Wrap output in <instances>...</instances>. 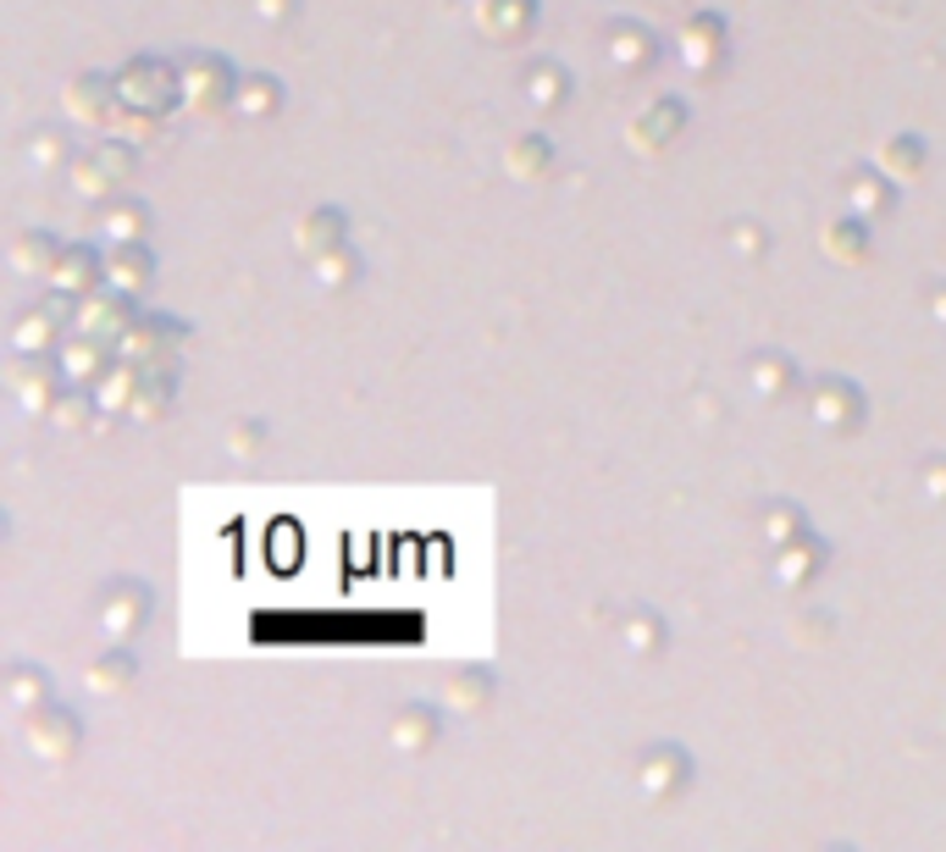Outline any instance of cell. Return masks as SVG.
I'll list each match as a JSON object with an SVG mask.
<instances>
[{"instance_id":"1","label":"cell","mask_w":946,"mask_h":852,"mask_svg":"<svg viewBox=\"0 0 946 852\" xmlns=\"http://www.w3.org/2000/svg\"><path fill=\"white\" fill-rule=\"evenodd\" d=\"M117 90H122V106H133L139 117H161V111H172L178 106V95H184V72H172L166 61H133L122 78H117Z\"/></svg>"},{"instance_id":"2","label":"cell","mask_w":946,"mask_h":852,"mask_svg":"<svg viewBox=\"0 0 946 852\" xmlns=\"http://www.w3.org/2000/svg\"><path fill=\"white\" fill-rule=\"evenodd\" d=\"M128 178H133V150H128V144H95L90 155L72 166L78 194H111V189H122Z\"/></svg>"},{"instance_id":"3","label":"cell","mask_w":946,"mask_h":852,"mask_svg":"<svg viewBox=\"0 0 946 852\" xmlns=\"http://www.w3.org/2000/svg\"><path fill=\"white\" fill-rule=\"evenodd\" d=\"M184 100L194 111H222L233 100V72L216 56H189L184 61Z\"/></svg>"},{"instance_id":"4","label":"cell","mask_w":946,"mask_h":852,"mask_svg":"<svg viewBox=\"0 0 946 852\" xmlns=\"http://www.w3.org/2000/svg\"><path fill=\"white\" fill-rule=\"evenodd\" d=\"M78 327L90 332V338H122L128 327H133V316H128V294L122 288H95V294H83V305H78Z\"/></svg>"},{"instance_id":"5","label":"cell","mask_w":946,"mask_h":852,"mask_svg":"<svg viewBox=\"0 0 946 852\" xmlns=\"http://www.w3.org/2000/svg\"><path fill=\"white\" fill-rule=\"evenodd\" d=\"M117 100H122V90H117L111 78H100V72H83V78L67 83V111L78 122H111L117 117Z\"/></svg>"},{"instance_id":"6","label":"cell","mask_w":946,"mask_h":852,"mask_svg":"<svg viewBox=\"0 0 946 852\" xmlns=\"http://www.w3.org/2000/svg\"><path fill=\"white\" fill-rule=\"evenodd\" d=\"M122 355L128 360H144V366H166L172 360V350H178V327L172 321H161V316H144V321H133L122 338Z\"/></svg>"},{"instance_id":"7","label":"cell","mask_w":946,"mask_h":852,"mask_svg":"<svg viewBox=\"0 0 946 852\" xmlns=\"http://www.w3.org/2000/svg\"><path fill=\"white\" fill-rule=\"evenodd\" d=\"M61 371L67 366H45L39 355H23L12 366V393L28 404V410H56L61 404Z\"/></svg>"},{"instance_id":"8","label":"cell","mask_w":946,"mask_h":852,"mask_svg":"<svg viewBox=\"0 0 946 852\" xmlns=\"http://www.w3.org/2000/svg\"><path fill=\"white\" fill-rule=\"evenodd\" d=\"M28 747L39 753V758H67L72 747H78V720L67 714V709H34V720H28Z\"/></svg>"},{"instance_id":"9","label":"cell","mask_w":946,"mask_h":852,"mask_svg":"<svg viewBox=\"0 0 946 852\" xmlns=\"http://www.w3.org/2000/svg\"><path fill=\"white\" fill-rule=\"evenodd\" d=\"M100 277H106V261H95L90 249H61V261L50 267V283L61 288V294H95L100 288Z\"/></svg>"},{"instance_id":"10","label":"cell","mask_w":946,"mask_h":852,"mask_svg":"<svg viewBox=\"0 0 946 852\" xmlns=\"http://www.w3.org/2000/svg\"><path fill=\"white\" fill-rule=\"evenodd\" d=\"M537 17V0H487L482 7V28L493 39H521Z\"/></svg>"},{"instance_id":"11","label":"cell","mask_w":946,"mask_h":852,"mask_svg":"<svg viewBox=\"0 0 946 852\" xmlns=\"http://www.w3.org/2000/svg\"><path fill=\"white\" fill-rule=\"evenodd\" d=\"M675 133H681V106H675V100H664V106H653L648 117H637V122H631V144H637L642 155L664 150Z\"/></svg>"},{"instance_id":"12","label":"cell","mask_w":946,"mask_h":852,"mask_svg":"<svg viewBox=\"0 0 946 852\" xmlns=\"http://www.w3.org/2000/svg\"><path fill=\"white\" fill-rule=\"evenodd\" d=\"M61 366H67L72 382H100V377L111 371V366H106V338H90V332L72 338L67 355H61Z\"/></svg>"},{"instance_id":"13","label":"cell","mask_w":946,"mask_h":852,"mask_svg":"<svg viewBox=\"0 0 946 852\" xmlns=\"http://www.w3.org/2000/svg\"><path fill=\"white\" fill-rule=\"evenodd\" d=\"M720 39H725V28L714 17H693V23H686V34H681V56L693 61V67H709L720 56Z\"/></svg>"},{"instance_id":"14","label":"cell","mask_w":946,"mask_h":852,"mask_svg":"<svg viewBox=\"0 0 946 852\" xmlns=\"http://www.w3.org/2000/svg\"><path fill=\"white\" fill-rule=\"evenodd\" d=\"M106 277H111V288H122V294H139L144 283H150V255L144 249H117L111 261H106Z\"/></svg>"},{"instance_id":"15","label":"cell","mask_w":946,"mask_h":852,"mask_svg":"<svg viewBox=\"0 0 946 852\" xmlns=\"http://www.w3.org/2000/svg\"><path fill=\"white\" fill-rule=\"evenodd\" d=\"M139 615H144V592H139V587H117V592H111V604L100 610V620H106V631H111V637L133 631V626H139Z\"/></svg>"},{"instance_id":"16","label":"cell","mask_w":946,"mask_h":852,"mask_svg":"<svg viewBox=\"0 0 946 852\" xmlns=\"http://www.w3.org/2000/svg\"><path fill=\"white\" fill-rule=\"evenodd\" d=\"M814 410H819L825 426H852V421H858V393H852L847 382H825L819 399H814Z\"/></svg>"},{"instance_id":"17","label":"cell","mask_w":946,"mask_h":852,"mask_svg":"<svg viewBox=\"0 0 946 852\" xmlns=\"http://www.w3.org/2000/svg\"><path fill=\"white\" fill-rule=\"evenodd\" d=\"M12 255H17V267H23V272H45V277H50V267L61 261V249H56L50 233H23Z\"/></svg>"},{"instance_id":"18","label":"cell","mask_w":946,"mask_h":852,"mask_svg":"<svg viewBox=\"0 0 946 852\" xmlns=\"http://www.w3.org/2000/svg\"><path fill=\"white\" fill-rule=\"evenodd\" d=\"M880 166H886L891 178H919V173H924V144L902 133V139H891V144L880 150Z\"/></svg>"},{"instance_id":"19","label":"cell","mask_w":946,"mask_h":852,"mask_svg":"<svg viewBox=\"0 0 946 852\" xmlns=\"http://www.w3.org/2000/svg\"><path fill=\"white\" fill-rule=\"evenodd\" d=\"M50 344H56V316L50 310H28L23 327H17V350L23 355H45Z\"/></svg>"},{"instance_id":"20","label":"cell","mask_w":946,"mask_h":852,"mask_svg":"<svg viewBox=\"0 0 946 852\" xmlns=\"http://www.w3.org/2000/svg\"><path fill=\"white\" fill-rule=\"evenodd\" d=\"M825 249L836 255V261H864L870 238H864V227H858V222H830V233H825Z\"/></svg>"},{"instance_id":"21","label":"cell","mask_w":946,"mask_h":852,"mask_svg":"<svg viewBox=\"0 0 946 852\" xmlns=\"http://www.w3.org/2000/svg\"><path fill=\"white\" fill-rule=\"evenodd\" d=\"M338 227H343V216H338V211H321V216H305V227H299V249H310V255H321V249H332V244H338Z\"/></svg>"},{"instance_id":"22","label":"cell","mask_w":946,"mask_h":852,"mask_svg":"<svg viewBox=\"0 0 946 852\" xmlns=\"http://www.w3.org/2000/svg\"><path fill=\"white\" fill-rule=\"evenodd\" d=\"M509 173L515 178H537V173H548V144L543 139H521L509 150Z\"/></svg>"},{"instance_id":"23","label":"cell","mask_w":946,"mask_h":852,"mask_svg":"<svg viewBox=\"0 0 946 852\" xmlns=\"http://www.w3.org/2000/svg\"><path fill=\"white\" fill-rule=\"evenodd\" d=\"M128 675H133V659H128V653H111V659H100V664L90 670V681H95L100 693H117Z\"/></svg>"},{"instance_id":"24","label":"cell","mask_w":946,"mask_h":852,"mask_svg":"<svg viewBox=\"0 0 946 852\" xmlns=\"http://www.w3.org/2000/svg\"><path fill=\"white\" fill-rule=\"evenodd\" d=\"M393 736H399V742H404V747H421V742H426V736H433V720H426V714H421V709H410V714H404V720H399V725H393Z\"/></svg>"},{"instance_id":"25","label":"cell","mask_w":946,"mask_h":852,"mask_svg":"<svg viewBox=\"0 0 946 852\" xmlns=\"http://www.w3.org/2000/svg\"><path fill=\"white\" fill-rule=\"evenodd\" d=\"M620 50H631V61H626V67H642L653 45H648V34H642V28H620V34H615V56H620Z\"/></svg>"},{"instance_id":"26","label":"cell","mask_w":946,"mask_h":852,"mask_svg":"<svg viewBox=\"0 0 946 852\" xmlns=\"http://www.w3.org/2000/svg\"><path fill=\"white\" fill-rule=\"evenodd\" d=\"M277 106V83H261L255 78L249 90H244V111H272Z\"/></svg>"},{"instance_id":"27","label":"cell","mask_w":946,"mask_h":852,"mask_svg":"<svg viewBox=\"0 0 946 852\" xmlns=\"http://www.w3.org/2000/svg\"><path fill=\"white\" fill-rule=\"evenodd\" d=\"M139 227H144V211H128V205H122V211H117V216L106 222V233H111L117 244H128V238H133Z\"/></svg>"},{"instance_id":"28","label":"cell","mask_w":946,"mask_h":852,"mask_svg":"<svg viewBox=\"0 0 946 852\" xmlns=\"http://www.w3.org/2000/svg\"><path fill=\"white\" fill-rule=\"evenodd\" d=\"M808 570H814V548H803V554H797V548H787V559H781V576H787V581H803Z\"/></svg>"}]
</instances>
